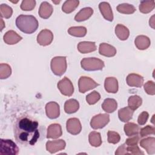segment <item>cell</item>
I'll return each mask as SVG.
<instances>
[{"label":"cell","mask_w":155,"mask_h":155,"mask_svg":"<svg viewBox=\"0 0 155 155\" xmlns=\"http://www.w3.org/2000/svg\"><path fill=\"white\" fill-rule=\"evenodd\" d=\"M14 136L16 140L24 146H33L44 138L45 127L33 117L23 116L15 122Z\"/></svg>","instance_id":"cell-1"},{"label":"cell","mask_w":155,"mask_h":155,"mask_svg":"<svg viewBox=\"0 0 155 155\" xmlns=\"http://www.w3.org/2000/svg\"><path fill=\"white\" fill-rule=\"evenodd\" d=\"M16 27L23 33L31 34L36 31L39 24L36 18L32 15H21L16 19Z\"/></svg>","instance_id":"cell-2"},{"label":"cell","mask_w":155,"mask_h":155,"mask_svg":"<svg viewBox=\"0 0 155 155\" xmlns=\"http://www.w3.org/2000/svg\"><path fill=\"white\" fill-rule=\"evenodd\" d=\"M82 68L86 71L101 70L104 67V62L96 58H85L81 62Z\"/></svg>","instance_id":"cell-3"},{"label":"cell","mask_w":155,"mask_h":155,"mask_svg":"<svg viewBox=\"0 0 155 155\" xmlns=\"http://www.w3.org/2000/svg\"><path fill=\"white\" fill-rule=\"evenodd\" d=\"M51 70L56 76H62L67 70V61L65 56H56L53 58L50 63Z\"/></svg>","instance_id":"cell-4"},{"label":"cell","mask_w":155,"mask_h":155,"mask_svg":"<svg viewBox=\"0 0 155 155\" xmlns=\"http://www.w3.org/2000/svg\"><path fill=\"white\" fill-rule=\"evenodd\" d=\"M18 152L19 148L13 140L10 139H1V155H16Z\"/></svg>","instance_id":"cell-5"},{"label":"cell","mask_w":155,"mask_h":155,"mask_svg":"<svg viewBox=\"0 0 155 155\" xmlns=\"http://www.w3.org/2000/svg\"><path fill=\"white\" fill-rule=\"evenodd\" d=\"M109 121L110 116L108 114H98L92 117L90 122V125L93 129H101L104 128Z\"/></svg>","instance_id":"cell-6"},{"label":"cell","mask_w":155,"mask_h":155,"mask_svg":"<svg viewBox=\"0 0 155 155\" xmlns=\"http://www.w3.org/2000/svg\"><path fill=\"white\" fill-rule=\"evenodd\" d=\"M98 85L99 84L87 76H81L78 81L79 91L82 93H84L87 91L92 90Z\"/></svg>","instance_id":"cell-7"},{"label":"cell","mask_w":155,"mask_h":155,"mask_svg":"<svg viewBox=\"0 0 155 155\" xmlns=\"http://www.w3.org/2000/svg\"><path fill=\"white\" fill-rule=\"evenodd\" d=\"M58 88L62 94L66 96H71L74 92V87L71 81L67 77H64L58 83Z\"/></svg>","instance_id":"cell-8"},{"label":"cell","mask_w":155,"mask_h":155,"mask_svg":"<svg viewBox=\"0 0 155 155\" xmlns=\"http://www.w3.org/2000/svg\"><path fill=\"white\" fill-rule=\"evenodd\" d=\"M53 39V34L48 29L41 30L37 36L38 43L42 46L50 45Z\"/></svg>","instance_id":"cell-9"},{"label":"cell","mask_w":155,"mask_h":155,"mask_svg":"<svg viewBox=\"0 0 155 155\" xmlns=\"http://www.w3.org/2000/svg\"><path fill=\"white\" fill-rule=\"evenodd\" d=\"M66 128L69 133L73 135L78 134L82 130L80 120L75 117L68 119L66 123Z\"/></svg>","instance_id":"cell-10"},{"label":"cell","mask_w":155,"mask_h":155,"mask_svg":"<svg viewBox=\"0 0 155 155\" xmlns=\"http://www.w3.org/2000/svg\"><path fill=\"white\" fill-rule=\"evenodd\" d=\"M65 145L66 143L62 139L49 140L46 143V150L50 153L53 154L64 150Z\"/></svg>","instance_id":"cell-11"},{"label":"cell","mask_w":155,"mask_h":155,"mask_svg":"<svg viewBox=\"0 0 155 155\" xmlns=\"http://www.w3.org/2000/svg\"><path fill=\"white\" fill-rule=\"evenodd\" d=\"M45 112L48 118L51 119H56L60 114L59 105L56 102H50L45 106Z\"/></svg>","instance_id":"cell-12"},{"label":"cell","mask_w":155,"mask_h":155,"mask_svg":"<svg viewBox=\"0 0 155 155\" xmlns=\"http://www.w3.org/2000/svg\"><path fill=\"white\" fill-rule=\"evenodd\" d=\"M140 145L144 148L148 154H154L155 153V138L148 137L143 139L140 142Z\"/></svg>","instance_id":"cell-13"},{"label":"cell","mask_w":155,"mask_h":155,"mask_svg":"<svg viewBox=\"0 0 155 155\" xmlns=\"http://www.w3.org/2000/svg\"><path fill=\"white\" fill-rule=\"evenodd\" d=\"M127 84L130 87L140 88L143 85V78L136 73H131L128 74L126 79Z\"/></svg>","instance_id":"cell-14"},{"label":"cell","mask_w":155,"mask_h":155,"mask_svg":"<svg viewBox=\"0 0 155 155\" xmlns=\"http://www.w3.org/2000/svg\"><path fill=\"white\" fill-rule=\"evenodd\" d=\"M62 134V128L60 124H52L50 125L47 128V138L56 139L61 136Z\"/></svg>","instance_id":"cell-15"},{"label":"cell","mask_w":155,"mask_h":155,"mask_svg":"<svg viewBox=\"0 0 155 155\" xmlns=\"http://www.w3.org/2000/svg\"><path fill=\"white\" fill-rule=\"evenodd\" d=\"M99 8L104 18L109 21L113 20V15L112 9L109 3L107 2H102L99 5Z\"/></svg>","instance_id":"cell-16"},{"label":"cell","mask_w":155,"mask_h":155,"mask_svg":"<svg viewBox=\"0 0 155 155\" xmlns=\"http://www.w3.org/2000/svg\"><path fill=\"white\" fill-rule=\"evenodd\" d=\"M22 39V37L13 30H9L7 31L3 36L4 41L8 45L16 44Z\"/></svg>","instance_id":"cell-17"},{"label":"cell","mask_w":155,"mask_h":155,"mask_svg":"<svg viewBox=\"0 0 155 155\" xmlns=\"http://www.w3.org/2000/svg\"><path fill=\"white\" fill-rule=\"evenodd\" d=\"M104 87L107 92L116 93L118 91V81L114 77H108L105 79Z\"/></svg>","instance_id":"cell-18"},{"label":"cell","mask_w":155,"mask_h":155,"mask_svg":"<svg viewBox=\"0 0 155 155\" xmlns=\"http://www.w3.org/2000/svg\"><path fill=\"white\" fill-rule=\"evenodd\" d=\"M53 8L52 5L48 2L44 1L41 3L39 8V16L43 19H47L52 15Z\"/></svg>","instance_id":"cell-19"},{"label":"cell","mask_w":155,"mask_h":155,"mask_svg":"<svg viewBox=\"0 0 155 155\" xmlns=\"http://www.w3.org/2000/svg\"><path fill=\"white\" fill-rule=\"evenodd\" d=\"M99 53L104 56L113 57L116 54V49L108 44L101 43L99 45Z\"/></svg>","instance_id":"cell-20"},{"label":"cell","mask_w":155,"mask_h":155,"mask_svg":"<svg viewBox=\"0 0 155 155\" xmlns=\"http://www.w3.org/2000/svg\"><path fill=\"white\" fill-rule=\"evenodd\" d=\"M78 50L81 53H88L95 51L96 50V45L94 42L82 41L78 44Z\"/></svg>","instance_id":"cell-21"},{"label":"cell","mask_w":155,"mask_h":155,"mask_svg":"<svg viewBox=\"0 0 155 155\" xmlns=\"http://www.w3.org/2000/svg\"><path fill=\"white\" fill-rule=\"evenodd\" d=\"M134 44L139 50H143L147 49L150 47L151 41L148 37L144 35H139L136 38Z\"/></svg>","instance_id":"cell-22"},{"label":"cell","mask_w":155,"mask_h":155,"mask_svg":"<svg viewBox=\"0 0 155 155\" xmlns=\"http://www.w3.org/2000/svg\"><path fill=\"white\" fill-rule=\"evenodd\" d=\"M93 13V10L91 7L82 8L74 16V20L78 22L84 21L90 18Z\"/></svg>","instance_id":"cell-23"},{"label":"cell","mask_w":155,"mask_h":155,"mask_svg":"<svg viewBox=\"0 0 155 155\" xmlns=\"http://www.w3.org/2000/svg\"><path fill=\"white\" fill-rule=\"evenodd\" d=\"M117 107V103L116 101L114 99L107 98L105 99L102 104V108L104 111L108 113H111L114 112Z\"/></svg>","instance_id":"cell-24"},{"label":"cell","mask_w":155,"mask_h":155,"mask_svg":"<svg viewBox=\"0 0 155 155\" xmlns=\"http://www.w3.org/2000/svg\"><path fill=\"white\" fill-rule=\"evenodd\" d=\"M115 33L117 37L122 41L127 40L130 35V31L128 28L120 24H119L116 26Z\"/></svg>","instance_id":"cell-25"},{"label":"cell","mask_w":155,"mask_h":155,"mask_svg":"<svg viewBox=\"0 0 155 155\" xmlns=\"http://www.w3.org/2000/svg\"><path fill=\"white\" fill-rule=\"evenodd\" d=\"M133 113L134 111L133 110H131L129 107H126L120 108L118 111V116L121 121L124 122H127L130 119H131Z\"/></svg>","instance_id":"cell-26"},{"label":"cell","mask_w":155,"mask_h":155,"mask_svg":"<svg viewBox=\"0 0 155 155\" xmlns=\"http://www.w3.org/2000/svg\"><path fill=\"white\" fill-rule=\"evenodd\" d=\"M79 108V104L76 99L67 100L64 104V111L66 113L71 114L76 112Z\"/></svg>","instance_id":"cell-27"},{"label":"cell","mask_w":155,"mask_h":155,"mask_svg":"<svg viewBox=\"0 0 155 155\" xmlns=\"http://www.w3.org/2000/svg\"><path fill=\"white\" fill-rule=\"evenodd\" d=\"M124 130L125 134L130 137L134 135L138 134L140 130V128L138 125L134 123L128 122L124 125Z\"/></svg>","instance_id":"cell-28"},{"label":"cell","mask_w":155,"mask_h":155,"mask_svg":"<svg viewBox=\"0 0 155 155\" xmlns=\"http://www.w3.org/2000/svg\"><path fill=\"white\" fill-rule=\"evenodd\" d=\"M79 1L78 0H68L62 5V10L65 13H70L73 12L78 6Z\"/></svg>","instance_id":"cell-29"},{"label":"cell","mask_w":155,"mask_h":155,"mask_svg":"<svg viewBox=\"0 0 155 155\" xmlns=\"http://www.w3.org/2000/svg\"><path fill=\"white\" fill-rule=\"evenodd\" d=\"M68 33L75 37H84L87 34V28L83 26L71 27L68 30Z\"/></svg>","instance_id":"cell-30"},{"label":"cell","mask_w":155,"mask_h":155,"mask_svg":"<svg viewBox=\"0 0 155 155\" xmlns=\"http://www.w3.org/2000/svg\"><path fill=\"white\" fill-rule=\"evenodd\" d=\"M155 7L154 1H142L139 5V11L142 13H148Z\"/></svg>","instance_id":"cell-31"},{"label":"cell","mask_w":155,"mask_h":155,"mask_svg":"<svg viewBox=\"0 0 155 155\" xmlns=\"http://www.w3.org/2000/svg\"><path fill=\"white\" fill-rule=\"evenodd\" d=\"M89 143L94 147H98L102 144V139L101 134L96 131H92L88 136Z\"/></svg>","instance_id":"cell-32"},{"label":"cell","mask_w":155,"mask_h":155,"mask_svg":"<svg viewBox=\"0 0 155 155\" xmlns=\"http://www.w3.org/2000/svg\"><path fill=\"white\" fill-rule=\"evenodd\" d=\"M142 98L137 95L131 96L128 99V107L133 111L137 109L142 105Z\"/></svg>","instance_id":"cell-33"},{"label":"cell","mask_w":155,"mask_h":155,"mask_svg":"<svg viewBox=\"0 0 155 155\" xmlns=\"http://www.w3.org/2000/svg\"><path fill=\"white\" fill-rule=\"evenodd\" d=\"M116 9L119 13L123 14H132L136 11V8L133 5L127 3L118 5Z\"/></svg>","instance_id":"cell-34"},{"label":"cell","mask_w":155,"mask_h":155,"mask_svg":"<svg viewBox=\"0 0 155 155\" xmlns=\"http://www.w3.org/2000/svg\"><path fill=\"white\" fill-rule=\"evenodd\" d=\"M12 73L10 66L7 64H1L0 65V78L1 79L8 78Z\"/></svg>","instance_id":"cell-35"},{"label":"cell","mask_w":155,"mask_h":155,"mask_svg":"<svg viewBox=\"0 0 155 155\" xmlns=\"http://www.w3.org/2000/svg\"><path fill=\"white\" fill-rule=\"evenodd\" d=\"M0 13L1 18L8 19L12 15L13 10L12 7H10L8 5L2 4L0 5Z\"/></svg>","instance_id":"cell-36"},{"label":"cell","mask_w":155,"mask_h":155,"mask_svg":"<svg viewBox=\"0 0 155 155\" xmlns=\"http://www.w3.org/2000/svg\"><path fill=\"white\" fill-rule=\"evenodd\" d=\"M101 99L100 94L96 91H93L86 96V101L89 105H94L97 102Z\"/></svg>","instance_id":"cell-37"},{"label":"cell","mask_w":155,"mask_h":155,"mask_svg":"<svg viewBox=\"0 0 155 155\" xmlns=\"http://www.w3.org/2000/svg\"><path fill=\"white\" fill-rule=\"evenodd\" d=\"M36 5V1L35 0H24L22 1L21 4V8L24 11L32 10Z\"/></svg>","instance_id":"cell-38"},{"label":"cell","mask_w":155,"mask_h":155,"mask_svg":"<svg viewBox=\"0 0 155 155\" xmlns=\"http://www.w3.org/2000/svg\"><path fill=\"white\" fill-rule=\"evenodd\" d=\"M107 136H108V142L110 143L116 144L120 141V136L119 134V133H117L116 131H108L107 133Z\"/></svg>","instance_id":"cell-39"},{"label":"cell","mask_w":155,"mask_h":155,"mask_svg":"<svg viewBox=\"0 0 155 155\" xmlns=\"http://www.w3.org/2000/svg\"><path fill=\"white\" fill-rule=\"evenodd\" d=\"M140 136L141 137H146L150 134H154L155 128L153 126L147 125L145 127L140 129Z\"/></svg>","instance_id":"cell-40"},{"label":"cell","mask_w":155,"mask_h":155,"mask_svg":"<svg viewBox=\"0 0 155 155\" xmlns=\"http://www.w3.org/2000/svg\"><path fill=\"white\" fill-rule=\"evenodd\" d=\"M144 90L145 92L150 95L155 94V84L152 81H148L144 84Z\"/></svg>","instance_id":"cell-41"},{"label":"cell","mask_w":155,"mask_h":155,"mask_svg":"<svg viewBox=\"0 0 155 155\" xmlns=\"http://www.w3.org/2000/svg\"><path fill=\"white\" fill-rule=\"evenodd\" d=\"M127 154H136V155H139V154H144L143 152L140 151L137 145H132V146H127L126 147Z\"/></svg>","instance_id":"cell-42"},{"label":"cell","mask_w":155,"mask_h":155,"mask_svg":"<svg viewBox=\"0 0 155 155\" xmlns=\"http://www.w3.org/2000/svg\"><path fill=\"white\" fill-rule=\"evenodd\" d=\"M149 117V114L147 111H143L142 112L137 119V122L140 125H143L144 124H145V123L147 122L148 119Z\"/></svg>","instance_id":"cell-43"},{"label":"cell","mask_w":155,"mask_h":155,"mask_svg":"<svg viewBox=\"0 0 155 155\" xmlns=\"http://www.w3.org/2000/svg\"><path fill=\"white\" fill-rule=\"evenodd\" d=\"M139 140V137L137 136V134L134 135V136H130V138H128L127 139H126L125 144L127 146H132V145H137Z\"/></svg>","instance_id":"cell-44"},{"label":"cell","mask_w":155,"mask_h":155,"mask_svg":"<svg viewBox=\"0 0 155 155\" xmlns=\"http://www.w3.org/2000/svg\"><path fill=\"white\" fill-rule=\"evenodd\" d=\"M116 155H122V154H127V149H126V144L124 143L121 145L116 150L115 152Z\"/></svg>","instance_id":"cell-45"},{"label":"cell","mask_w":155,"mask_h":155,"mask_svg":"<svg viewBox=\"0 0 155 155\" xmlns=\"http://www.w3.org/2000/svg\"><path fill=\"white\" fill-rule=\"evenodd\" d=\"M154 16H152V17L150 19V21H149V24H150V26H151L153 28H154Z\"/></svg>","instance_id":"cell-46"},{"label":"cell","mask_w":155,"mask_h":155,"mask_svg":"<svg viewBox=\"0 0 155 155\" xmlns=\"http://www.w3.org/2000/svg\"><path fill=\"white\" fill-rule=\"evenodd\" d=\"M1 31H2L4 28V27H5V24L4 23V21L2 20V19H1Z\"/></svg>","instance_id":"cell-47"},{"label":"cell","mask_w":155,"mask_h":155,"mask_svg":"<svg viewBox=\"0 0 155 155\" xmlns=\"http://www.w3.org/2000/svg\"><path fill=\"white\" fill-rule=\"evenodd\" d=\"M60 2H61L60 1H53V3H55L56 4H59Z\"/></svg>","instance_id":"cell-48"}]
</instances>
